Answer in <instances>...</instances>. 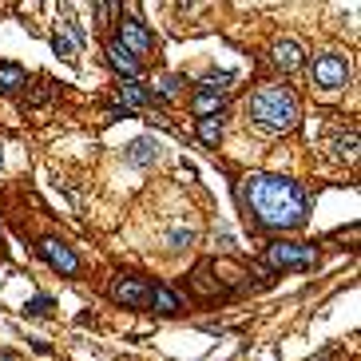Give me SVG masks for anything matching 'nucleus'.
Wrapping results in <instances>:
<instances>
[{
  "instance_id": "f257e3e1",
  "label": "nucleus",
  "mask_w": 361,
  "mask_h": 361,
  "mask_svg": "<svg viewBox=\"0 0 361 361\" xmlns=\"http://www.w3.org/2000/svg\"><path fill=\"white\" fill-rule=\"evenodd\" d=\"M238 199H242V211L262 230H302L306 214H310V199H306L302 183L286 175H246L238 187Z\"/></svg>"
},
{
  "instance_id": "f03ea898",
  "label": "nucleus",
  "mask_w": 361,
  "mask_h": 361,
  "mask_svg": "<svg viewBox=\"0 0 361 361\" xmlns=\"http://www.w3.org/2000/svg\"><path fill=\"white\" fill-rule=\"evenodd\" d=\"M298 115H302L298 96L282 84H262L246 100V119L262 135H282L290 127H298Z\"/></svg>"
},
{
  "instance_id": "7ed1b4c3",
  "label": "nucleus",
  "mask_w": 361,
  "mask_h": 361,
  "mask_svg": "<svg viewBox=\"0 0 361 361\" xmlns=\"http://www.w3.org/2000/svg\"><path fill=\"white\" fill-rule=\"evenodd\" d=\"M230 84H235V72H211L202 75L199 87H195V96H191V112L199 115H219V108H223V96L230 91Z\"/></svg>"
},
{
  "instance_id": "20e7f679",
  "label": "nucleus",
  "mask_w": 361,
  "mask_h": 361,
  "mask_svg": "<svg viewBox=\"0 0 361 361\" xmlns=\"http://www.w3.org/2000/svg\"><path fill=\"white\" fill-rule=\"evenodd\" d=\"M266 262H270V270H310L314 262H318V250L306 246V242H270L266 246Z\"/></svg>"
},
{
  "instance_id": "39448f33",
  "label": "nucleus",
  "mask_w": 361,
  "mask_h": 361,
  "mask_svg": "<svg viewBox=\"0 0 361 361\" xmlns=\"http://www.w3.org/2000/svg\"><path fill=\"white\" fill-rule=\"evenodd\" d=\"M310 75L322 91H337V87L349 84V60L341 56V52H322V56H314Z\"/></svg>"
},
{
  "instance_id": "423d86ee",
  "label": "nucleus",
  "mask_w": 361,
  "mask_h": 361,
  "mask_svg": "<svg viewBox=\"0 0 361 361\" xmlns=\"http://www.w3.org/2000/svg\"><path fill=\"white\" fill-rule=\"evenodd\" d=\"M108 298L124 310H147L151 302V282H143L139 274H115L108 286Z\"/></svg>"
},
{
  "instance_id": "0eeeda50",
  "label": "nucleus",
  "mask_w": 361,
  "mask_h": 361,
  "mask_svg": "<svg viewBox=\"0 0 361 361\" xmlns=\"http://www.w3.org/2000/svg\"><path fill=\"white\" fill-rule=\"evenodd\" d=\"M36 250H40V258L48 262L52 270H60L64 278H75V274H80V254H75L68 242H60V238H44Z\"/></svg>"
},
{
  "instance_id": "6e6552de",
  "label": "nucleus",
  "mask_w": 361,
  "mask_h": 361,
  "mask_svg": "<svg viewBox=\"0 0 361 361\" xmlns=\"http://www.w3.org/2000/svg\"><path fill=\"white\" fill-rule=\"evenodd\" d=\"M108 64H112V68L124 75V80H139V72H143L139 56H135V52H127L119 40H112V44H108Z\"/></svg>"
},
{
  "instance_id": "1a4fd4ad",
  "label": "nucleus",
  "mask_w": 361,
  "mask_h": 361,
  "mask_svg": "<svg viewBox=\"0 0 361 361\" xmlns=\"http://www.w3.org/2000/svg\"><path fill=\"white\" fill-rule=\"evenodd\" d=\"M119 44H124L127 52H135V56H143V52H151V32L139 20H119Z\"/></svg>"
},
{
  "instance_id": "9d476101",
  "label": "nucleus",
  "mask_w": 361,
  "mask_h": 361,
  "mask_svg": "<svg viewBox=\"0 0 361 361\" xmlns=\"http://www.w3.org/2000/svg\"><path fill=\"white\" fill-rule=\"evenodd\" d=\"M270 60H274V68H282V72H298L302 64H306V52H302L298 40H278L274 48H270Z\"/></svg>"
},
{
  "instance_id": "9b49d317",
  "label": "nucleus",
  "mask_w": 361,
  "mask_h": 361,
  "mask_svg": "<svg viewBox=\"0 0 361 361\" xmlns=\"http://www.w3.org/2000/svg\"><path fill=\"white\" fill-rule=\"evenodd\" d=\"M119 100H124L127 112H139V108L151 103V91L139 84V80H119Z\"/></svg>"
},
{
  "instance_id": "f8f14e48",
  "label": "nucleus",
  "mask_w": 361,
  "mask_h": 361,
  "mask_svg": "<svg viewBox=\"0 0 361 361\" xmlns=\"http://www.w3.org/2000/svg\"><path fill=\"white\" fill-rule=\"evenodd\" d=\"M147 310H155V314H179L183 310V302H179V294H175L171 286H151V302H147Z\"/></svg>"
},
{
  "instance_id": "ddd939ff",
  "label": "nucleus",
  "mask_w": 361,
  "mask_h": 361,
  "mask_svg": "<svg viewBox=\"0 0 361 361\" xmlns=\"http://www.w3.org/2000/svg\"><path fill=\"white\" fill-rule=\"evenodd\" d=\"M127 163H131V167H151V163H159V143H155V139H135V143L127 147Z\"/></svg>"
},
{
  "instance_id": "4468645a",
  "label": "nucleus",
  "mask_w": 361,
  "mask_h": 361,
  "mask_svg": "<svg viewBox=\"0 0 361 361\" xmlns=\"http://www.w3.org/2000/svg\"><path fill=\"white\" fill-rule=\"evenodd\" d=\"M28 84V72L20 64H0V96H16Z\"/></svg>"
},
{
  "instance_id": "2eb2a0df",
  "label": "nucleus",
  "mask_w": 361,
  "mask_h": 361,
  "mask_svg": "<svg viewBox=\"0 0 361 361\" xmlns=\"http://www.w3.org/2000/svg\"><path fill=\"white\" fill-rule=\"evenodd\" d=\"M214 262L202 258L199 266H195V294H202V298H214L219 294V282H214Z\"/></svg>"
},
{
  "instance_id": "dca6fc26",
  "label": "nucleus",
  "mask_w": 361,
  "mask_h": 361,
  "mask_svg": "<svg viewBox=\"0 0 361 361\" xmlns=\"http://www.w3.org/2000/svg\"><path fill=\"white\" fill-rule=\"evenodd\" d=\"M195 135H199L207 147H214V143L223 139V115H202L199 127H195Z\"/></svg>"
},
{
  "instance_id": "f3484780",
  "label": "nucleus",
  "mask_w": 361,
  "mask_h": 361,
  "mask_svg": "<svg viewBox=\"0 0 361 361\" xmlns=\"http://www.w3.org/2000/svg\"><path fill=\"white\" fill-rule=\"evenodd\" d=\"M56 310V298L52 294H36L32 302H24V318H48Z\"/></svg>"
},
{
  "instance_id": "a211bd4d",
  "label": "nucleus",
  "mask_w": 361,
  "mask_h": 361,
  "mask_svg": "<svg viewBox=\"0 0 361 361\" xmlns=\"http://www.w3.org/2000/svg\"><path fill=\"white\" fill-rule=\"evenodd\" d=\"M191 242H195V230H191V226H175V230H167V250H187Z\"/></svg>"
},
{
  "instance_id": "6ab92c4d",
  "label": "nucleus",
  "mask_w": 361,
  "mask_h": 361,
  "mask_svg": "<svg viewBox=\"0 0 361 361\" xmlns=\"http://www.w3.org/2000/svg\"><path fill=\"white\" fill-rule=\"evenodd\" d=\"M52 48H56V56H60V60H68V64L80 60V48H75V44H72L68 36H60V32L52 36Z\"/></svg>"
},
{
  "instance_id": "aec40b11",
  "label": "nucleus",
  "mask_w": 361,
  "mask_h": 361,
  "mask_svg": "<svg viewBox=\"0 0 361 361\" xmlns=\"http://www.w3.org/2000/svg\"><path fill=\"white\" fill-rule=\"evenodd\" d=\"M334 151L341 155V159H353V155H358V131H349V135H337V139H334Z\"/></svg>"
},
{
  "instance_id": "412c9836",
  "label": "nucleus",
  "mask_w": 361,
  "mask_h": 361,
  "mask_svg": "<svg viewBox=\"0 0 361 361\" xmlns=\"http://www.w3.org/2000/svg\"><path fill=\"white\" fill-rule=\"evenodd\" d=\"M115 13H119V0H96V20L100 24H108Z\"/></svg>"
},
{
  "instance_id": "4be33fe9",
  "label": "nucleus",
  "mask_w": 361,
  "mask_h": 361,
  "mask_svg": "<svg viewBox=\"0 0 361 361\" xmlns=\"http://www.w3.org/2000/svg\"><path fill=\"white\" fill-rule=\"evenodd\" d=\"M0 167H4V147H0Z\"/></svg>"
}]
</instances>
